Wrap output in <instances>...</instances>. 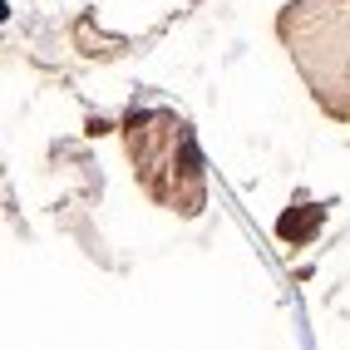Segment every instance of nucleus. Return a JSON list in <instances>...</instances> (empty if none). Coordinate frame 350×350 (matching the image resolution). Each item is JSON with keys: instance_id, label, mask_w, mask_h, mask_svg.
I'll list each match as a JSON object with an SVG mask.
<instances>
[{"instance_id": "f03ea898", "label": "nucleus", "mask_w": 350, "mask_h": 350, "mask_svg": "<svg viewBox=\"0 0 350 350\" xmlns=\"http://www.w3.org/2000/svg\"><path fill=\"white\" fill-rule=\"evenodd\" d=\"M276 40L325 119L350 129V0H286Z\"/></svg>"}, {"instance_id": "f257e3e1", "label": "nucleus", "mask_w": 350, "mask_h": 350, "mask_svg": "<svg viewBox=\"0 0 350 350\" xmlns=\"http://www.w3.org/2000/svg\"><path fill=\"white\" fill-rule=\"evenodd\" d=\"M133 183L148 202H158L173 217H202L207 207V163L198 148L193 124L178 109L133 104L119 124Z\"/></svg>"}]
</instances>
